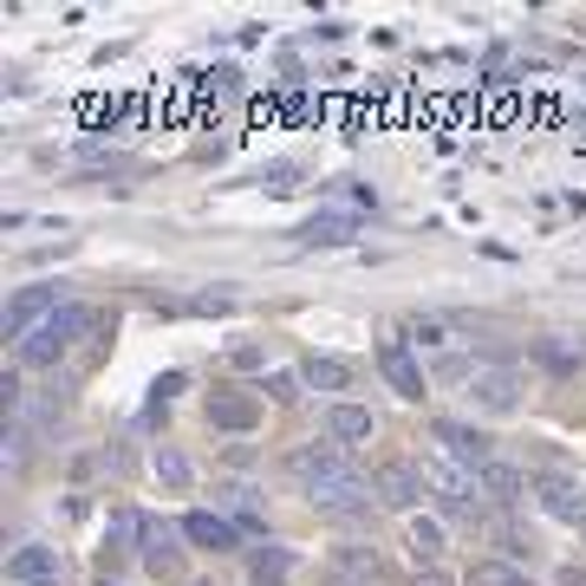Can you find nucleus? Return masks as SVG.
Listing matches in <instances>:
<instances>
[{"label":"nucleus","instance_id":"f257e3e1","mask_svg":"<svg viewBox=\"0 0 586 586\" xmlns=\"http://www.w3.org/2000/svg\"><path fill=\"white\" fill-rule=\"evenodd\" d=\"M306 502L319 514H333V521H359V514H371V502H378V482L359 476L352 463H339V469H326L319 482H306Z\"/></svg>","mask_w":586,"mask_h":586},{"label":"nucleus","instance_id":"f03ea898","mask_svg":"<svg viewBox=\"0 0 586 586\" xmlns=\"http://www.w3.org/2000/svg\"><path fill=\"white\" fill-rule=\"evenodd\" d=\"M85 333H91V306H59L46 326H33V333L20 339V366H33V371L59 366V359L73 352V339H85Z\"/></svg>","mask_w":586,"mask_h":586},{"label":"nucleus","instance_id":"7ed1b4c3","mask_svg":"<svg viewBox=\"0 0 586 586\" xmlns=\"http://www.w3.org/2000/svg\"><path fill=\"white\" fill-rule=\"evenodd\" d=\"M417 476H424V489H437V502L449 514H476V489H482V482H476V476H463L456 463L424 456V463H417Z\"/></svg>","mask_w":586,"mask_h":586},{"label":"nucleus","instance_id":"20e7f679","mask_svg":"<svg viewBox=\"0 0 586 586\" xmlns=\"http://www.w3.org/2000/svg\"><path fill=\"white\" fill-rule=\"evenodd\" d=\"M378 371H384V384H391L398 398H411V404L431 391V371L417 366V352H411L404 339H378Z\"/></svg>","mask_w":586,"mask_h":586},{"label":"nucleus","instance_id":"39448f33","mask_svg":"<svg viewBox=\"0 0 586 586\" xmlns=\"http://www.w3.org/2000/svg\"><path fill=\"white\" fill-rule=\"evenodd\" d=\"M437 443H443V456L463 469V476H482L496 456H489V437L476 431V424H456V417H443L437 424Z\"/></svg>","mask_w":586,"mask_h":586},{"label":"nucleus","instance_id":"423d86ee","mask_svg":"<svg viewBox=\"0 0 586 586\" xmlns=\"http://www.w3.org/2000/svg\"><path fill=\"white\" fill-rule=\"evenodd\" d=\"M469 398H476V411L509 417L514 404H521V378H514L509 366H476V378H469Z\"/></svg>","mask_w":586,"mask_h":586},{"label":"nucleus","instance_id":"0eeeda50","mask_svg":"<svg viewBox=\"0 0 586 586\" xmlns=\"http://www.w3.org/2000/svg\"><path fill=\"white\" fill-rule=\"evenodd\" d=\"M59 313V287H20L7 306V339H26L33 326H46Z\"/></svg>","mask_w":586,"mask_h":586},{"label":"nucleus","instance_id":"6e6552de","mask_svg":"<svg viewBox=\"0 0 586 586\" xmlns=\"http://www.w3.org/2000/svg\"><path fill=\"white\" fill-rule=\"evenodd\" d=\"M534 489H541V509L554 514V521H567V528H586V489L574 482V476H561V469H554V476H541Z\"/></svg>","mask_w":586,"mask_h":586},{"label":"nucleus","instance_id":"1a4fd4ad","mask_svg":"<svg viewBox=\"0 0 586 586\" xmlns=\"http://www.w3.org/2000/svg\"><path fill=\"white\" fill-rule=\"evenodd\" d=\"M7 580H20V586H59V547H40V541L13 547Z\"/></svg>","mask_w":586,"mask_h":586},{"label":"nucleus","instance_id":"9d476101","mask_svg":"<svg viewBox=\"0 0 586 586\" xmlns=\"http://www.w3.org/2000/svg\"><path fill=\"white\" fill-rule=\"evenodd\" d=\"M371 482H378V502H384V509H404V514L417 509V496H424V476H417V463H384Z\"/></svg>","mask_w":586,"mask_h":586},{"label":"nucleus","instance_id":"9b49d317","mask_svg":"<svg viewBox=\"0 0 586 586\" xmlns=\"http://www.w3.org/2000/svg\"><path fill=\"white\" fill-rule=\"evenodd\" d=\"M352 235H359V216L352 209H319V216L300 221V241L306 248H346Z\"/></svg>","mask_w":586,"mask_h":586},{"label":"nucleus","instance_id":"f8f14e48","mask_svg":"<svg viewBox=\"0 0 586 586\" xmlns=\"http://www.w3.org/2000/svg\"><path fill=\"white\" fill-rule=\"evenodd\" d=\"M183 541H196V547H209V554H228V547L241 541V528H235L228 514L196 509V514H183Z\"/></svg>","mask_w":586,"mask_h":586},{"label":"nucleus","instance_id":"ddd939ff","mask_svg":"<svg viewBox=\"0 0 586 586\" xmlns=\"http://www.w3.org/2000/svg\"><path fill=\"white\" fill-rule=\"evenodd\" d=\"M254 424H261V404H254V398H241V391H216V398H209V431H235V437H241V431H254Z\"/></svg>","mask_w":586,"mask_h":586},{"label":"nucleus","instance_id":"4468645a","mask_svg":"<svg viewBox=\"0 0 586 586\" xmlns=\"http://www.w3.org/2000/svg\"><path fill=\"white\" fill-rule=\"evenodd\" d=\"M404 547H411L417 574H424V567H437V561H443V521H431V514H411V528H404Z\"/></svg>","mask_w":586,"mask_h":586},{"label":"nucleus","instance_id":"2eb2a0df","mask_svg":"<svg viewBox=\"0 0 586 586\" xmlns=\"http://www.w3.org/2000/svg\"><path fill=\"white\" fill-rule=\"evenodd\" d=\"M371 431H378V424H371L366 404H333V411H326V437L339 443V449H346V443H366Z\"/></svg>","mask_w":586,"mask_h":586},{"label":"nucleus","instance_id":"dca6fc26","mask_svg":"<svg viewBox=\"0 0 586 586\" xmlns=\"http://www.w3.org/2000/svg\"><path fill=\"white\" fill-rule=\"evenodd\" d=\"M339 463H346L339 443H306V449H293V476H300V482H319V476L339 469Z\"/></svg>","mask_w":586,"mask_h":586},{"label":"nucleus","instance_id":"f3484780","mask_svg":"<svg viewBox=\"0 0 586 586\" xmlns=\"http://www.w3.org/2000/svg\"><path fill=\"white\" fill-rule=\"evenodd\" d=\"M476 482H482V496H496L502 509H509V502H521V489H528V476H521V469H509V463H489Z\"/></svg>","mask_w":586,"mask_h":586},{"label":"nucleus","instance_id":"a211bd4d","mask_svg":"<svg viewBox=\"0 0 586 586\" xmlns=\"http://www.w3.org/2000/svg\"><path fill=\"white\" fill-rule=\"evenodd\" d=\"M150 469H156V482H163V489H189V482H196V469H189V456H183V449H170V443H156V456H150Z\"/></svg>","mask_w":586,"mask_h":586},{"label":"nucleus","instance_id":"6ab92c4d","mask_svg":"<svg viewBox=\"0 0 586 586\" xmlns=\"http://www.w3.org/2000/svg\"><path fill=\"white\" fill-rule=\"evenodd\" d=\"M300 378H306L313 391H346V384H352V366H346V359H306Z\"/></svg>","mask_w":586,"mask_h":586},{"label":"nucleus","instance_id":"aec40b11","mask_svg":"<svg viewBox=\"0 0 586 586\" xmlns=\"http://www.w3.org/2000/svg\"><path fill=\"white\" fill-rule=\"evenodd\" d=\"M333 567H339L346 580L378 586V554H371V547H339V554H333Z\"/></svg>","mask_w":586,"mask_h":586},{"label":"nucleus","instance_id":"412c9836","mask_svg":"<svg viewBox=\"0 0 586 586\" xmlns=\"http://www.w3.org/2000/svg\"><path fill=\"white\" fill-rule=\"evenodd\" d=\"M287 574H293V554H287V547H261V554H254V580H261V586L287 580Z\"/></svg>","mask_w":586,"mask_h":586},{"label":"nucleus","instance_id":"4be33fe9","mask_svg":"<svg viewBox=\"0 0 586 586\" xmlns=\"http://www.w3.org/2000/svg\"><path fill=\"white\" fill-rule=\"evenodd\" d=\"M534 359H541L547 371H561V378H574V371H580V359H574L567 346H554V339H541V346H534Z\"/></svg>","mask_w":586,"mask_h":586},{"label":"nucleus","instance_id":"5701e85b","mask_svg":"<svg viewBox=\"0 0 586 586\" xmlns=\"http://www.w3.org/2000/svg\"><path fill=\"white\" fill-rule=\"evenodd\" d=\"M476 586H534V580L514 574V567H476Z\"/></svg>","mask_w":586,"mask_h":586},{"label":"nucleus","instance_id":"b1692460","mask_svg":"<svg viewBox=\"0 0 586 586\" xmlns=\"http://www.w3.org/2000/svg\"><path fill=\"white\" fill-rule=\"evenodd\" d=\"M261 183H268L274 196H287L293 183H300V170H293V163H274V170H261Z\"/></svg>","mask_w":586,"mask_h":586},{"label":"nucleus","instance_id":"393cba45","mask_svg":"<svg viewBox=\"0 0 586 586\" xmlns=\"http://www.w3.org/2000/svg\"><path fill=\"white\" fill-rule=\"evenodd\" d=\"M411 339L417 346H443V319H411Z\"/></svg>","mask_w":586,"mask_h":586},{"label":"nucleus","instance_id":"a878e982","mask_svg":"<svg viewBox=\"0 0 586 586\" xmlns=\"http://www.w3.org/2000/svg\"><path fill=\"white\" fill-rule=\"evenodd\" d=\"M293 384H300V378H293V371H274V378H268V384H261V391H274V398H281V404H293V398H300V391H293Z\"/></svg>","mask_w":586,"mask_h":586},{"label":"nucleus","instance_id":"bb28decb","mask_svg":"<svg viewBox=\"0 0 586 586\" xmlns=\"http://www.w3.org/2000/svg\"><path fill=\"white\" fill-rule=\"evenodd\" d=\"M417 586H456V580H449L443 567H424V574H417Z\"/></svg>","mask_w":586,"mask_h":586},{"label":"nucleus","instance_id":"cd10ccee","mask_svg":"<svg viewBox=\"0 0 586 586\" xmlns=\"http://www.w3.org/2000/svg\"><path fill=\"white\" fill-rule=\"evenodd\" d=\"M105 586H111V580H105Z\"/></svg>","mask_w":586,"mask_h":586}]
</instances>
